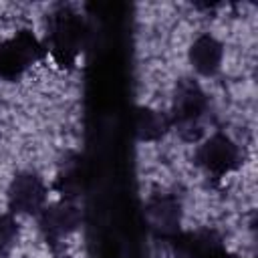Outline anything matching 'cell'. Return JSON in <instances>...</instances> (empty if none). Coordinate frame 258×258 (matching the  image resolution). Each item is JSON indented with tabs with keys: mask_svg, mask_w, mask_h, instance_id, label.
Returning <instances> with one entry per match:
<instances>
[{
	"mask_svg": "<svg viewBox=\"0 0 258 258\" xmlns=\"http://www.w3.org/2000/svg\"><path fill=\"white\" fill-rule=\"evenodd\" d=\"M87 44V24L79 12L60 6L48 22V50L54 62L62 69L75 67Z\"/></svg>",
	"mask_w": 258,
	"mask_h": 258,
	"instance_id": "obj_1",
	"label": "cell"
},
{
	"mask_svg": "<svg viewBox=\"0 0 258 258\" xmlns=\"http://www.w3.org/2000/svg\"><path fill=\"white\" fill-rule=\"evenodd\" d=\"M208 111V97L202 85L194 79H181L175 85L169 125L187 143H198L204 137V115Z\"/></svg>",
	"mask_w": 258,
	"mask_h": 258,
	"instance_id": "obj_2",
	"label": "cell"
},
{
	"mask_svg": "<svg viewBox=\"0 0 258 258\" xmlns=\"http://www.w3.org/2000/svg\"><path fill=\"white\" fill-rule=\"evenodd\" d=\"M42 56V44L30 30H18L0 42V79L14 81Z\"/></svg>",
	"mask_w": 258,
	"mask_h": 258,
	"instance_id": "obj_3",
	"label": "cell"
},
{
	"mask_svg": "<svg viewBox=\"0 0 258 258\" xmlns=\"http://www.w3.org/2000/svg\"><path fill=\"white\" fill-rule=\"evenodd\" d=\"M196 161L206 173L214 177H224L238 169L240 149L226 133H214L200 143L196 151Z\"/></svg>",
	"mask_w": 258,
	"mask_h": 258,
	"instance_id": "obj_4",
	"label": "cell"
},
{
	"mask_svg": "<svg viewBox=\"0 0 258 258\" xmlns=\"http://www.w3.org/2000/svg\"><path fill=\"white\" fill-rule=\"evenodd\" d=\"M10 214L36 216L46 206V185L34 171H20L12 177L6 191Z\"/></svg>",
	"mask_w": 258,
	"mask_h": 258,
	"instance_id": "obj_5",
	"label": "cell"
},
{
	"mask_svg": "<svg viewBox=\"0 0 258 258\" xmlns=\"http://www.w3.org/2000/svg\"><path fill=\"white\" fill-rule=\"evenodd\" d=\"M145 224L149 232L157 240H167L171 242L175 236H179V226H181V204L175 196L171 194H155L147 200L145 210Z\"/></svg>",
	"mask_w": 258,
	"mask_h": 258,
	"instance_id": "obj_6",
	"label": "cell"
},
{
	"mask_svg": "<svg viewBox=\"0 0 258 258\" xmlns=\"http://www.w3.org/2000/svg\"><path fill=\"white\" fill-rule=\"evenodd\" d=\"M38 226L46 242H62L81 226V210L71 200L48 204L38 214Z\"/></svg>",
	"mask_w": 258,
	"mask_h": 258,
	"instance_id": "obj_7",
	"label": "cell"
},
{
	"mask_svg": "<svg viewBox=\"0 0 258 258\" xmlns=\"http://www.w3.org/2000/svg\"><path fill=\"white\" fill-rule=\"evenodd\" d=\"M171 244L173 258H224L228 254L224 238L210 228L179 234Z\"/></svg>",
	"mask_w": 258,
	"mask_h": 258,
	"instance_id": "obj_8",
	"label": "cell"
},
{
	"mask_svg": "<svg viewBox=\"0 0 258 258\" xmlns=\"http://www.w3.org/2000/svg\"><path fill=\"white\" fill-rule=\"evenodd\" d=\"M187 58H189V64L191 69L202 75V77H214L220 67H222V60H224V46L222 42L212 36V34H200L189 50H187Z\"/></svg>",
	"mask_w": 258,
	"mask_h": 258,
	"instance_id": "obj_9",
	"label": "cell"
},
{
	"mask_svg": "<svg viewBox=\"0 0 258 258\" xmlns=\"http://www.w3.org/2000/svg\"><path fill=\"white\" fill-rule=\"evenodd\" d=\"M169 129V119L151 109V107H139L135 113V133L139 137V141H159Z\"/></svg>",
	"mask_w": 258,
	"mask_h": 258,
	"instance_id": "obj_10",
	"label": "cell"
},
{
	"mask_svg": "<svg viewBox=\"0 0 258 258\" xmlns=\"http://www.w3.org/2000/svg\"><path fill=\"white\" fill-rule=\"evenodd\" d=\"M18 238V222L12 214H0V258H4Z\"/></svg>",
	"mask_w": 258,
	"mask_h": 258,
	"instance_id": "obj_11",
	"label": "cell"
},
{
	"mask_svg": "<svg viewBox=\"0 0 258 258\" xmlns=\"http://www.w3.org/2000/svg\"><path fill=\"white\" fill-rule=\"evenodd\" d=\"M224 258H240V256H236V254H230V252H228V254H226Z\"/></svg>",
	"mask_w": 258,
	"mask_h": 258,
	"instance_id": "obj_12",
	"label": "cell"
}]
</instances>
